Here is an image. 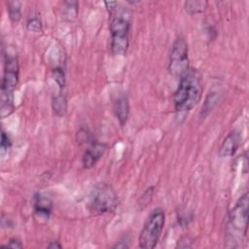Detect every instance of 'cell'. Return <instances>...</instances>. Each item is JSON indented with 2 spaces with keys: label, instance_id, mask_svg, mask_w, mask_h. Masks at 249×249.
Returning <instances> with one entry per match:
<instances>
[{
  "label": "cell",
  "instance_id": "1",
  "mask_svg": "<svg viewBox=\"0 0 249 249\" xmlns=\"http://www.w3.org/2000/svg\"><path fill=\"white\" fill-rule=\"evenodd\" d=\"M110 16V49L114 55H124L129 46L130 12L118 1L104 2Z\"/></svg>",
  "mask_w": 249,
  "mask_h": 249
},
{
  "label": "cell",
  "instance_id": "2",
  "mask_svg": "<svg viewBox=\"0 0 249 249\" xmlns=\"http://www.w3.org/2000/svg\"><path fill=\"white\" fill-rule=\"evenodd\" d=\"M201 93V76L196 69L190 67L179 78V84L173 96L175 111L183 113L192 110L200 100Z\"/></svg>",
  "mask_w": 249,
  "mask_h": 249
},
{
  "label": "cell",
  "instance_id": "3",
  "mask_svg": "<svg viewBox=\"0 0 249 249\" xmlns=\"http://www.w3.org/2000/svg\"><path fill=\"white\" fill-rule=\"evenodd\" d=\"M18 60L15 53H5L4 73L1 83L0 96V114L1 118L10 116L15 109L14 106V90L18 84L19 77Z\"/></svg>",
  "mask_w": 249,
  "mask_h": 249
},
{
  "label": "cell",
  "instance_id": "4",
  "mask_svg": "<svg viewBox=\"0 0 249 249\" xmlns=\"http://www.w3.org/2000/svg\"><path fill=\"white\" fill-rule=\"evenodd\" d=\"M248 193L243 194L229 213L227 223V241L231 244L230 247H237L239 242L247 233L248 222Z\"/></svg>",
  "mask_w": 249,
  "mask_h": 249
},
{
  "label": "cell",
  "instance_id": "5",
  "mask_svg": "<svg viewBox=\"0 0 249 249\" xmlns=\"http://www.w3.org/2000/svg\"><path fill=\"white\" fill-rule=\"evenodd\" d=\"M119 205L117 193L111 185L99 182L92 186L87 202L89 211L93 215H103L114 212Z\"/></svg>",
  "mask_w": 249,
  "mask_h": 249
},
{
  "label": "cell",
  "instance_id": "6",
  "mask_svg": "<svg viewBox=\"0 0 249 249\" xmlns=\"http://www.w3.org/2000/svg\"><path fill=\"white\" fill-rule=\"evenodd\" d=\"M165 224L163 209L155 208L148 216L138 238V246L142 249H153L157 246Z\"/></svg>",
  "mask_w": 249,
  "mask_h": 249
},
{
  "label": "cell",
  "instance_id": "7",
  "mask_svg": "<svg viewBox=\"0 0 249 249\" xmlns=\"http://www.w3.org/2000/svg\"><path fill=\"white\" fill-rule=\"evenodd\" d=\"M189 66V48L188 43L184 37H178L172 44L168 71L174 77H181Z\"/></svg>",
  "mask_w": 249,
  "mask_h": 249
},
{
  "label": "cell",
  "instance_id": "8",
  "mask_svg": "<svg viewBox=\"0 0 249 249\" xmlns=\"http://www.w3.org/2000/svg\"><path fill=\"white\" fill-rule=\"evenodd\" d=\"M106 150H107L106 144L99 143V142L92 143L89 148L86 149L84 153V156L82 159L84 168L89 169L93 167L97 163V161L103 157Z\"/></svg>",
  "mask_w": 249,
  "mask_h": 249
},
{
  "label": "cell",
  "instance_id": "9",
  "mask_svg": "<svg viewBox=\"0 0 249 249\" xmlns=\"http://www.w3.org/2000/svg\"><path fill=\"white\" fill-rule=\"evenodd\" d=\"M240 144V134L237 131L230 132L223 140L220 148L219 155L222 158L233 156Z\"/></svg>",
  "mask_w": 249,
  "mask_h": 249
},
{
  "label": "cell",
  "instance_id": "10",
  "mask_svg": "<svg viewBox=\"0 0 249 249\" xmlns=\"http://www.w3.org/2000/svg\"><path fill=\"white\" fill-rule=\"evenodd\" d=\"M114 112L121 125H124L128 119L129 103L125 94H121L114 101Z\"/></svg>",
  "mask_w": 249,
  "mask_h": 249
},
{
  "label": "cell",
  "instance_id": "11",
  "mask_svg": "<svg viewBox=\"0 0 249 249\" xmlns=\"http://www.w3.org/2000/svg\"><path fill=\"white\" fill-rule=\"evenodd\" d=\"M52 209L53 202L49 196L40 193L34 196V210L38 216L48 219L50 217Z\"/></svg>",
  "mask_w": 249,
  "mask_h": 249
},
{
  "label": "cell",
  "instance_id": "12",
  "mask_svg": "<svg viewBox=\"0 0 249 249\" xmlns=\"http://www.w3.org/2000/svg\"><path fill=\"white\" fill-rule=\"evenodd\" d=\"M52 107L57 117H63L67 112V99L64 94L59 93L53 97Z\"/></svg>",
  "mask_w": 249,
  "mask_h": 249
},
{
  "label": "cell",
  "instance_id": "13",
  "mask_svg": "<svg viewBox=\"0 0 249 249\" xmlns=\"http://www.w3.org/2000/svg\"><path fill=\"white\" fill-rule=\"evenodd\" d=\"M207 5V1L204 0H191L185 2L184 8L189 15H196L204 12L206 10Z\"/></svg>",
  "mask_w": 249,
  "mask_h": 249
},
{
  "label": "cell",
  "instance_id": "14",
  "mask_svg": "<svg viewBox=\"0 0 249 249\" xmlns=\"http://www.w3.org/2000/svg\"><path fill=\"white\" fill-rule=\"evenodd\" d=\"M7 7L9 18L12 22H18L21 18V3L19 1H9Z\"/></svg>",
  "mask_w": 249,
  "mask_h": 249
},
{
  "label": "cell",
  "instance_id": "15",
  "mask_svg": "<svg viewBox=\"0 0 249 249\" xmlns=\"http://www.w3.org/2000/svg\"><path fill=\"white\" fill-rule=\"evenodd\" d=\"M218 100H219V96L216 92L209 93L204 100L203 106L200 111V117L205 118L212 111V109L217 105Z\"/></svg>",
  "mask_w": 249,
  "mask_h": 249
},
{
  "label": "cell",
  "instance_id": "16",
  "mask_svg": "<svg viewBox=\"0 0 249 249\" xmlns=\"http://www.w3.org/2000/svg\"><path fill=\"white\" fill-rule=\"evenodd\" d=\"M64 16L68 20H75L78 16V6L77 1H66L64 2Z\"/></svg>",
  "mask_w": 249,
  "mask_h": 249
},
{
  "label": "cell",
  "instance_id": "17",
  "mask_svg": "<svg viewBox=\"0 0 249 249\" xmlns=\"http://www.w3.org/2000/svg\"><path fill=\"white\" fill-rule=\"evenodd\" d=\"M26 27L29 31L32 32H39L42 30V22L38 15H33L29 17L26 22Z\"/></svg>",
  "mask_w": 249,
  "mask_h": 249
},
{
  "label": "cell",
  "instance_id": "18",
  "mask_svg": "<svg viewBox=\"0 0 249 249\" xmlns=\"http://www.w3.org/2000/svg\"><path fill=\"white\" fill-rule=\"evenodd\" d=\"M53 78H54L56 84L58 85V87L60 89H63L64 86H65V72H64V68H62L61 66H57V67L53 68Z\"/></svg>",
  "mask_w": 249,
  "mask_h": 249
},
{
  "label": "cell",
  "instance_id": "19",
  "mask_svg": "<svg viewBox=\"0 0 249 249\" xmlns=\"http://www.w3.org/2000/svg\"><path fill=\"white\" fill-rule=\"evenodd\" d=\"M12 146L11 140L9 135L3 130L1 133V151L2 153H4L5 151H8V149H10Z\"/></svg>",
  "mask_w": 249,
  "mask_h": 249
},
{
  "label": "cell",
  "instance_id": "20",
  "mask_svg": "<svg viewBox=\"0 0 249 249\" xmlns=\"http://www.w3.org/2000/svg\"><path fill=\"white\" fill-rule=\"evenodd\" d=\"M2 247H9V248H22L21 241L17 237H12L9 239L7 244L2 245Z\"/></svg>",
  "mask_w": 249,
  "mask_h": 249
},
{
  "label": "cell",
  "instance_id": "21",
  "mask_svg": "<svg viewBox=\"0 0 249 249\" xmlns=\"http://www.w3.org/2000/svg\"><path fill=\"white\" fill-rule=\"evenodd\" d=\"M62 247V245L59 243V241H57V240H54V241H51L50 242V244L48 245V248H50V249H59V248H61Z\"/></svg>",
  "mask_w": 249,
  "mask_h": 249
}]
</instances>
